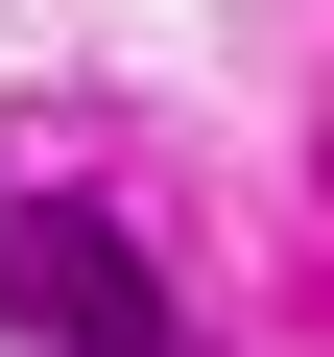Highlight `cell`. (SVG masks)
Listing matches in <instances>:
<instances>
[{"label":"cell","mask_w":334,"mask_h":357,"mask_svg":"<svg viewBox=\"0 0 334 357\" xmlns=\"http://www.w3.org/2000/svg\"><path fill=\"white\" fill-rule=\"evenodd\" d=\"M0 310H24L48 357H167V286H143V238H119V215H48V191L0 215Z\"/></svg>","instance_id":"cell-1"}]
</instances>
